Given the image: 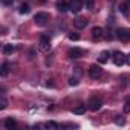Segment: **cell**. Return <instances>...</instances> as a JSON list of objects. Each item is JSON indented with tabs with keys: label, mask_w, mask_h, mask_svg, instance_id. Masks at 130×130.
Returning <instances> with one entry per match:
<instances>
[{
	"label": "cell",
	"mask_w": 130,
	"mask_h": 130,
	"mask_svg": "<svg viewBox=\"0 0 130 130\" xmlns=\"http://www.w3.org/2000/svg\"><path fill=\"white\" fill-rule=\"evenodd\" d=\"M87 107L92 110V112H98L101 107H103V100L98 98V96H92L87 103Z\"/></svg>",
	"instance_id": "1"
},
{
	"label": "cell",
	"mask_w": 130,
	"mask_h": 130,
	"mask_svg": "<svg viewBox=\"0 0 130 130\" xmlns=\"http://www.w3.org/2000/svg\"><path fill=\"white\" fill-rule=\"evenodd\" d=\"M47 20H49V14L47 12H37L35 17H34V22L38 26H44L47 23Z\"/></svg>",
	"instance_id": "2"
},
{
	"label": "cell",
	"mask_w": 130,
	"mask_h": 130,
	"mask_svg": "<svg viewBox=\"0 0 130 130\" xmlns=\"http://www.w3.org/2000/svg\"><path fill=\"white\" fill-rule=\"evenodd\" d=\"M112 60H113V63L116 64V66H122V64H125V55L121 51H115L112 54Z\"/></svg>",
	"instance_id": "3"
},
{
	"label": "cell",
	"mask_w": 130,
	"mask_h": 130,
	"mask_svg": "<svg viewBox=\"0 0 130 130\" xmlns=\"http://www.w3.org/2000/svg\"><path fill=\"white\" fill-rule=\"evenodd\" d=\"M38 46H40V49L41 51H49L51 49V38H49V35H40V41H38Z\"/></svg>",
	"instance_id": "4"
},
{
	"label": "cell",
	"mask_w": 130,
	"mask_h": 130,
	"mask_svg": "<svg viewBox=\"0 0 130 130\" xmlns=\"http://www.w3.org/2000/svg\"><path fill=\"white\" fill-rule=\"evenodd\" d=\"M84 8V2L83 0H71L69 2V9L72 12H80Z\"/></svg>",
	"instance_id": "5"
},
{
	"label": "cell",
	"mask_w": 130,
	"mask_h": 130,
	"mask_svg": "<svg viewBox=\"0 0 130 130\" xmlns=\"http://www.w3.org/2000/svg\"><path fill=\"white\" fill-rule=\"evenodd\" d=\"M116 37L121 40V41H128L130 40V31L125 29V28H119L116 31Z\"/></svg>",
	"instance_id": "6"
},
{
	"label": "cell",
	"mask_w": 130,
	"mask_h": 130,
	"mask_svg": "<svg viewBox=\"0 0 130 130\" xmlns=\"http://www.w3.org/2000/svg\"><path fill=\"white\" fill-rule=\"evenodd\" d=\"M92 37H93V40H101V38H104V29L100 28V26L92 28Z\"/></svg>",
	"instance_id": "7"
},
{
	"label": "cell",
	"mask_w": 130,
	"mask_h": 130,
	"mask_svg": "<svg viewBox=\"0 0 130 130\" xmlns=\"http://www.w3.org/2000/svg\"><path fill=\"white\" fill-rule=\"evenodd\" d=\"M101 68L98 66V64H92V66L89 68V75L92 77V78H98L100 75H101Z\"/></svg>",
	"instance_id": "8"
},
{
	"label": "cell",
	"mask_w": 130,
	"mask_h": 130,
	"mask_svg": "<svg viewBox=\"0 0 130 130\" xmlns=\"http://www.w3.org/2000/svg\"><path fill=\"white\" fill-rule=\"evenodd\" d=\"M83 49H80V47H72L69 52H68V55H69V58H80V57H83Z\"/></svg>",
	"instance_id": "9"
},
{
	"label": "cell",
	"mask_w": 130,
	"mask_h": 130,
	"mask_svg": "<svg viewBox=\"0 0 130 130\" xmlns=\"http://www.w3.org/2000/svg\"><path fill=\"white\" fill-rule=\"evenodd\" d=\"M55 6H57V9L60 12H66L69 9V3L66 2V0H58V2L55 3Z\"/></svg>",
	"instance_id": "10"
},
{
	"label": "cell",
	"mask_w": 130,
	"mask_h": 130,
	"mask_svg": "<svg viewBox=\"0 0 130 130\" xmlns=\"http://www.w3.org/2000/svg\"><path fill=\"white\" fill-rule=\"evenodd\" d=\"M74 26H75L77 29H83V28H86V26H87V20H86V19H83V17H78V19H75V20H74Z\"/></svg>",
	"instance_id": "11"
},
{
	"label": "cell",
	"mask_w": 130,
	"mask_h": 130,
	"mask_svg": "<svg viewBox=\"0 0 130 130\" xmlns=\"http://www.w3.org/2000/svg\"><path fill=\"white\" fill-rule=\"evenodd\" d=\"M5 127H6L8 130H12V128L17 127V121H15L14 118H6V119H5Z\"/></svg>",
	"instance_id": "12"
},
{
	"label": "cell",
	"mask_w": 130,
	"mask_h": 130,
	"mask_svg": "<svg viewBox=\"0 0 130 130\" xmlns=\"http://www.w3.org/2000/svg\"><path fill=\"white\" fill-rule=\"evenodd\" d=\"M15 52V46L14 44H5L3 46V54L5 55H12Z\"/></svg>",
	"instance_id": "13"
},
{
	"label": "cell",
	"mask_w": 130,
	"mask_h": 130,
	"mask_svg": "<svg viewBox=\"0 0 130 130\" xmlns=\"http://www.w3.org/2000/svg\"><path fill=\"white\" fill-rule=\"evenodd\" d=\"M109 57H110V52H107V51H103V52L100 54V58H98V61H100L101 64H104V63H107V61H109Z\"/></svg>",
	"instance_id": "14"
},
{
	"label": "cell",
	"mask_w": 130,
	"mask_h": 130,
	"mask_svg": "<svg viewBox=\"0 0 130 130\" xmlns=\"http://www.w3.org/2000/svg\"><path fill=\"white\" fill-rule=\"evenodd\" d=\"M8 74H9V64L8 63H3L2 68H0V75L5 78V77H8Z\"/></svg>",
	"instance_id": "15"
},
{
	"label": "cell",
	"mask_w": 130,
	"mask_h": 130,
	"mask_svg": "<svg viewBox=\"0 0 130 130\" xmlns=\"http://www.w3.org/2000/svg\"><path fill=\"white\" fill-rule=\"evenodd\" d=\"M29 11H31V6L28 3H22L20 8H19V12L20 14H29Z\"/></svg>",
	"instance_id": "16"
},
{
	"label": "cell",
	"mask_w": 130,
	"mask_h": 130,
	"mask_svg": "<svg viewBox=\"0 0 130 130\" xmlns=\"http://www.w3.org/2000/svg\"><path fill=\"white\" fill-rule=\"evenodd\" d=\"M86 106H78V107H74L72 109V112L75 113V115H83V113H86Z\"/></svg>",
	"instance_id": "17"
},
{
	"label": "cell",
	"mask_w": 130,
	"mask_h": 130,
	"mask_svg": "<svg viewBox=\"0 0 130 130\" xmlns=\"http://www.w3.org/2000/svg\"><path fill=\"white\" fill-rule=\"evenodd\" d=\"M61 125L60 124H57V122H54V121H47V122H44V128H60Z\"/></svg>",
	"instance_id": "18"
},
{
	"label": "cell",
	"mask_w": 130,
	"mask_h": 130,
	"mask_svg": "<svg viewBox=\"0 0 130 130\" xmlns=\"http://www.w3.org/2000/svg\"><path fill=\"white\" fill-rule=\"evenodd\" d=\"M119 11H121L122 14H127V12H128V5H127V2L119 5Z\"/></svg>",
	"instance_id": "19"
},
{
	"label": "cell",
	"mask_w": 130,
	"mask_h": 130,
	"mask_svg": "<svg viewBox=\"0 0 130 130\" xmlns=\"http://www.w3.org/2000/svg\"><path fill=\"white\" fill-rule=\"evenodd\" d=\"M86 8H87L89 11H92V9L95 8V0H86Z\"/></svg>",
	"instance_id": "20"
},
{
	"label": "cell",
	"mask_w": 130,
	"mask_h": 130,
	"mask_svg": "<svg viewBox=\"0 0 130 130\" xmlns=\"http://www.w3.org/2000/svg\"><path fill=\"white\" fill-rule=\"evenodd\" d=\"M124 112L125 113H130V96L125 98V104H124Z\"/></svg>",
	"instance_id": "21"
},
{
	"label": "cell",
	"mask_w": 130,
	"mask_h": 130,
	"mask_svg": "<svg viewBox=\"0 0 130 130\" xmlns=\"http://www.w3.org/2000/svg\"><path fill=\"white\" fill-rule=\"evenodd\" d=\"M6 106H8V101H6V98H5V96H2V100H0V110L6 109Z\"/></svg>",
	"instance_id": "22"
},
{
	"label": "cell",
	"mask_w": 130,
	"mask_h": 130,
	"mask_svg": "<svg viewBox=\"0 0 130 130\" xmlns=\"http://www.w3.org/2000/svg\"><path fill=\"white\" fill-rule=\"evenodd\" d=\"M115 122H116L118 125H124V122H125V119H124V118H122L121 115H118V116L115 118Z\"/></svg>",
	"instance_id": "23"
},
{
	"label": "cell",
	"mask_w": 130,
	"mask_h": 130,
	"mask_svg": "<svg viewBox=\"0 0 130 130\" xmlns=\"http://www.w3.org/2000/svg\"><path fill=\"white\" fill-rule=\"evenodd\" d=\"M77 84H78V80L75 77H71L69 78V86H77Z\"/></svg>",
	"instance_id": "24"
},
{
	"label": "cell",
	"mask_w": 130,
	"mask_h": 130,
	"mask_svg": "<svg viewBox=\"0 0 130 130\" xmlns=\"http://www.w3.org/2000/svg\"><path fill=\"white\" fill-rule=\"evenodd\" d=\"M104 37H106L107 40H112V38H113V35H112V32H110L109 29H107V31L104 29Z\"/></svg>",
	"instance_id": "25"
},
{
	"label": "cell",
	"mask_w": 130,
	"mask_h": 130,
	"mask_svg": "<svg viewBox=\"0 0 130 130\" xmlns=\"http://www.w3.org/2000/svg\"><path fill=\"white\" fill-rule=\"evenodd\" d=\"M69 38H71V40H78L80 35H78L77 32H71V34H69Z\"/></svg>",
	"instance_id": "26"
},
{
	"label": "cell",
	"mask_w": 130,
	"mask_h": 130,
	"mask_svg": "<svg viewBox=\"0 0 130 130\" xmlns=\"http://www.w3.org/2000/svg\"><path fill=\"white\" fill-rule=\"evenodd\" d=\"M14 3V0H2V5H5V6H11Z\"/></svg>",
	"instance_id": "27"
},
{
	"label": "cell",
	"mask_w": 130,
	"mask_h": 130,
	"mask_svg": "<svg viewBox=\"0 0 130 130\" xmlns=\"http://www.w3.org/2000/svg\"><path fill=\"white\" fill-rule=\"evenodd\" d=\"M125 63H127V64H130V54H128V55H125Z\"/></svg>",
	"instance_id": "28"
},
{
	"label": "cell",
	"mask_w": 130,
	"mask_h": 130,
	"mask_svg": "<svg viewBox=\"0 0 130 130\" xmlns=\"http://www.w3.org/2000/svg\"><path fill=\"white\" fill-rule=\"evenodd\" d=\"M127 5H128V6H130V0H127Z\"/></svg>",
	"instance_id": "29"
}]
</instances>
